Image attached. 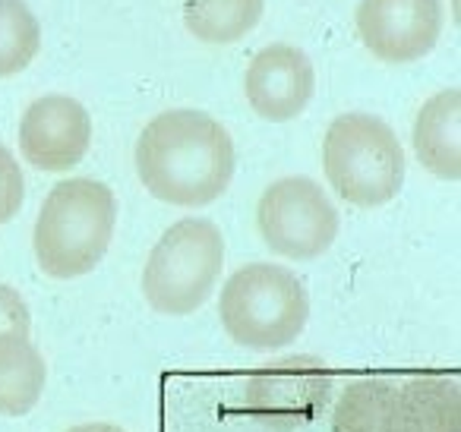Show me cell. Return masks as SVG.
<instances>
[{"label": "cell", "instance_id": "obj_17", "mask_svg": "<svg viewBox=\"0 0 461 432\" xmlns=\"http://www.w3.org/2000/svg\"><path fill=\"white\" fill-rule=\"evenodd\" d=\"M23 196H26V180L20 161L7 146H0V224H7L23 209Z\"/></svg>", "mask_w": 461, "mask_h": 432}, {"label": "cell", "instance_id": "obj_14", "mask_svg": "<svg viewBox=\"0 0 461 432\" xmlns=\"http://www.w3.org/2000/svg\"><path fill=\"white\" fill-rule=\"evenodd\" d=\"M398 388L385 379H360L341 392L332 432H395Z\"/></svg>", "mask_w": 461, "mask_h": 432}, {"label": "cell", "instance_id": "obj_8", "mask_svg": "<svg viewBox=\"0 0 461 432\" xmlns=\"http://www.w3.org/2000/svg\"><path fill=\"white\" fill-rule=\"evenodd\" d=\"M357 35L385 64L427 58L442 32V0H360Z\"/></svg>", "mask_w": 461, "mask_h": 432}, {"label": "cell", "instance_id": "obj_13", "mask_svg": "<svg viewBox=\"0 0 461 432\" xmlns=\"http://www.w3.org/2000/svg\"><path fill=\"white\" fill-rule=\"evenodd\" d=\"M48 366L29 335H0V413L26 417L45 394Z\"/></svg>", "mask_w": 461, "mask_h": 432}, {"label": "cell", "instance_id": "obj_7", "mask_svg": "<svg viewBox=\"0 0 461 432\" xmlns=\"http://www.w3.org/2000/svg\"><path fill=\"white\" fill-rule=\"evenodd\" d=\"M332 369L316 356H285L250 375L244 410L272 429H294L322 413L332 400Z\"/></svg>", "mask_w": 461, "mask_h": 432}, {"label": "cell", "instance_id": "obj_9", "mask_svg": "<svg viewBox=\"0 0 461 432\" xmlns=\"http://www.w3.org/2000/svg\"><path fill=\"white\" fill-rule=\"evenodd\" d=\"M92 146V117L77 98L45 95L32 102L20 123V152L39 171L64 174Z\"/></svg>", "mask_w": 461, "mask_h": 432}, {"label": "cell", "instance_id": "obj_3", "mask_svg": "<svg viewBox=\"0 0 461 432\" xmlns=\"http://www.w3.org/2000/svg\"><path fill=\"white\" fill-rule=\"evenodd\" d=\"M218 319L230 341L253 350H278L301 338L310 319V297L291 268L253 262L221 287Z\"/></svg>", "mask_w": 461, "mask_h": 432}, {"label": "cell", "instance_id": "obj_6", "mask_svg": "<svg viewBox=\"0 0 461 432\" xmlns=\"http://www.w3.org/2000/svg\"><path fill=\"white\" fill-rule=\"evenodd\" d=\"M257 228L266 247L285 259H320L339 237V209L310 177H282L257 205Z\"/></svg>", "mask_w": 461, "mask_h": 432}, {"label": "cell", "instance_id": "obj_2", "mask_svg": "<svg viewBox=\"0 0 461 432\" xmlns=\"http://www.w3.org/2000/svg\"><path fill=\"white\" fill-rule=\"evenodd\" d=\"M117 228V199L95 177L60 180L35 221V259L48 278H83L104 259Z\"/></svg>", "mask_w": 461, "mask_h": 432}, {"label": "cell", "instance_id": "obj_16", "mask_svg": "<svg viewBox=\"0 0 461 432\" xmlns=\"http://www.w3.org/2000/svg\"><path fill=\"white\" fill-rule=\"evenodd\" d=\"M39 48L41 26L26 0H0V79L26 70Z\"/></svg>", "mask_w": 461, "mask_h": 432}, {"label": "cell", "instance_id": "obj_15", "mask_svg": "<svg viewBox=\"0 0 461 432\" xmlns=\"http://www.w3.org/2000/svg\"><path fill=\"white\" fill-rule=\"evenodd\" d=\"M266 0H186L184 26L205 45H230L257 29Z\"/></svg>", "mask_w": 461, "mask_h": 432}, {"label": "cell", "instance_id": "obj_12", "mask_svg": "<svg viewBox=\"0 0 461 432\" xmlns=\"http://www.w3.org/2000/svg\"><path fill=\"white\" fill-rule=\"evenodd\" d=\"M395 432H461L458 379L427 375L398 388Z\"/></svg>", "mask_w": 461, "mask_h": 432}, {"label": "cell", "instance_id": "obj_19", "mask_svg": "<svg viewBox=\"0 0 461 432\" xmlns=\"http://www.w3.org/2000/svg\"><path fill=\"white\" fill-rule=\"evenodd\" d=\"M67 432H127L121 426H111V423H86V426H73Z\"/></svg>", "mask_w": 461, "mask_h": 432}, {"label": "cell", "instance_id": "obj_18", "mask_svg": "<svg viewBox=\"0 0 461 432\" xmlns=\"http://www.w3.org/2000/svg\"><path fill=\"white\" fill-rule=\"evenodd\" d=\"M32 316L23 293L10 284H0V335H29Z\"/></svg>", "mask_w": 461, "mask_h": 432}, {"label": "cell", "instance_id": "obj_4", "mask_svg": "<svg viewBox=\"0 0 461 432\" xmlns=\"http://www.w3.org/2000/svg\"><path fill=\"white\" fill-rule=\"evenodd\" d=\"M322 167L345 202L379 209L404 186V152L395 130L373 114H341L322 142Z\"/></svg>", "mask_w": 461, "mask_h": 432}, {"label": "cell", "instance_id": "obj_10", "mask_svg": "<svg viewBox=\"0 0 461 432\" xmlns=\"http://www.w3.org/2000/svg\"><path fill=\"white\" fill-rule=\"evenodd\" d=\"M316 89V73L301 48L269 45L250 60L244 92L250 108L263 121L285 123L303 114Z\"/></svg>", "mask_w": 461, "mask_h": 432}, {"label": "cell", "instance_id": "obj_11", "mask_svg": "<svg viewBox=\"0 0 461 432\" xmlns=\"http://www.w3.org/2000/svg\"><path fill=\"white\" fill-rule=\"evenodd\" d=\"M414 152L433 177L448 184L461 177V92L455 86L436 92L417 111Z\"/></svg>", "mask_w": 461, "mask_h": 432}, {"label": "cell", "instance_id": "obj_5", "mask_svg": "<svg viewBox=\"0 0 461 432\" xmlns=\"http://www.w3.org/2000/svg\"><path fill=\"white\" fill-rule=\"evenodd\" d=\"M224 266L221 230L209 218L171 224L152 247L142 272V293L155 312L186 316L205 303Z\"/></svg>", "mask_w": 461, "mask_h": 432}, {"label": "cell", "instance_id": "obj_1", "mask_svg": "<svg viewBox=\"0 0 461 432\" xmlns=\"http://www.w3.org/2000/svg\"><path fill=\"white\" fill-rule=\"evenodd\" d=\"M136 174L158 202L199 209L230 186L234 142L205 111H165L136 140Z\"/></svg>", "mask_w": 461, "mask_h": 432}]
</instances>
